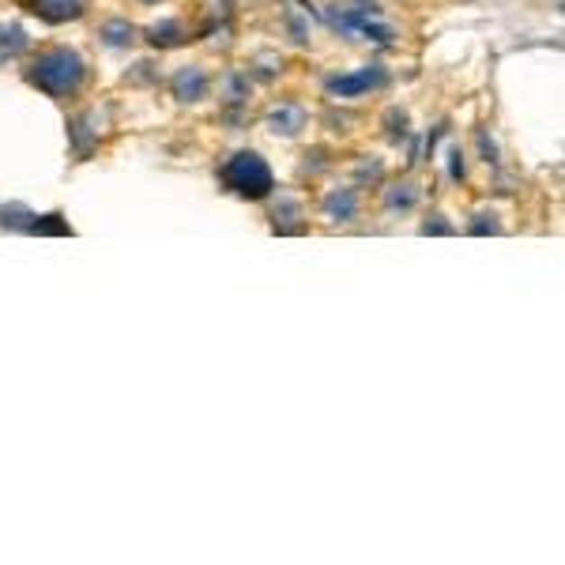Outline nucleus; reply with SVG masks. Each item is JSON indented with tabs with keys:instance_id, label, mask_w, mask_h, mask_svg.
Wrapping results in <instances>:
<instances>
[{
	"instance_id": "2",
	"label": "nucleus",
	"mask_w": 565,
	"mask_h": 565,
	"mask_svg": "<svg viewBox=\"0 0 565 565\" xmlns=\"http://www.w3.org/2000/svg\"><path fill=\"white\" fill-rule=\"evenodd\" d=\"M79 79H83V65H79V57L68 53V50L46 53V57L38 60V72H34V83H38V87H46L50 95L72 91Z\"/></svg>"
},
{
	"instance_id": "1",
	"label": "nucleus",
	"mask_w": 565,
	"mask_h": 565,
	"mask_svg": "<svg viewBox=\"0 0 565 565\" xmlns=\"http://www.w3.org/2000/svg\"><path fill=\"white\" fill-rule=\"evenodd\" d=\"M223 178L238 196H249V200H260V196L271 193V170H268V162L260 155H249V151L234 155L226 162Z\"/></svg>"
}]
</instances>
